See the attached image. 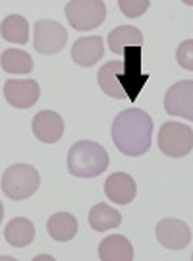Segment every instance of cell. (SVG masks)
I'll use <instances>...</instances> for the list:
<instances>
[{"mask_svg":"<svg viewBox=\"0 0 193 261\" xmlns=\"http://www.w3.org/2000/svg\"><path fill=\"white\" fill-rule=\"evenodd\" d=\"M0 35L4 41L16 43V45H25L29 41V23L27 19L19 14H12L8 18L2 19L0 25Z\"/></svg>","mask_w":193,"mask_h":261,"instance_id":"obj_20","label":"cell"},{"mask_svg":"<svg viewBox=\"0 0 193 261\" xmlns=\"http://www.w3.org/2000/svg\"><path fill=\"white\" fill-rule=\"evenodd\" d=\"M41 97V87L35 80H8L4 84V99L16 109H31Z\"/></svg>","mask_w":193,"mask_h":261,"instance_id":"obj_10","label":"cell"},{"mask_svg":"<svg viewBox=\"0 0 193 261\" xmlns=\"http://www.w3.org/2000/svg\"><path fill=\"white\" fill-rule=\"evenodd\" d=\"M191 259H193V253H191Z\"/></svg>","mask_w":193,"mask_h":261,"instance_id":"obj_24","label":"cell"},{"mask_svg":"<svg viewBox=\"0 0 193 261\" xmlns=\"http://www.w3.org/2000/svg\"><path fill=\"white\" fill-rule=\"evenodd\" d=\"M176 60L184 70L193 72V39L180 43V47L176 50Z\"/></svg>","mask_w":193,"mask_h":261,"instance_id":"obj_23","label":"cell"},{"mask_svg":"<svg viewBox=\"0 0 193 261\" xmlns=\"http://www.w3.org/2000/svg\"><path fill=\"white\" fill-rule=\"evenodd\" d=\"M153 120L141 109L122 111L112 122V141L128 157L145 155L151 147Z\"/></svg>","mask_w":193,"mask_h":261,"instance_id":"obj_1","label":"cell"},{"mask_svg":"<svg viewBox=\"0 0 193 261\" xmlns=\"http://www.w3.org/2000/svg\"><path fill=\"white\" fill-rule=\"evenodd\" d=\"M99 259L101 261H131L133 259V246L126 236L112 234L106 236L99 246Z\"/></svg>","mask_w":193,"mask_h":261,"instance_id":"obj_15","label":"cell"},{"mask_svg":"<svg viewBox=\"0 0 193 261\" xmlns=\"http://www.w3.org/2000/svg\"><path fill=\"white\" fill-rule=\"evenodd\" d=\"M108 48L114 55L124 56L128 47H141L143 45V33L133 25H120L108 33Z\"/></svg>","mask_w":193,"mask_h":261,"instance_id":"obj_16","label":"cell"},{"mask_svg":"<svg viewBox=\"0 0 193 261\" xmlns=\"http://www.w3.org/2000/svg\"><path fill=\"white\" fill-rule=\"evenodd\" d=\"M48 236L56 242H70L77 234V219L70 213H54L46 223Z\"/></svg>","mask_w":193,"mask_h":261,"instance_id":"obj_18","label":"cell"},{"mask_svg":"<svg viewBox=\"0 0 193 261\" xmlns=\"http://www.w3.org/2000/svg\"><path fill=\"white\" fill-rule=\"evenodd\" d=\"M104 194L116 205H128L137 196L135 180L126 172H114L104 182Z\"/></svg>","mask_w":193,"mask_h":261,"instance_id":"obj_12","label":"cell"},{"mask_svg":"<svg viewBox=\"0 0 193 261\" xmlns=\"http://www.w3.org/2000/svg\"><path fill=\"white\" fill-rule=\"evenodd\" d=\"M122 223V215L118 209H112L108 203H97L89 211V224H91L93 230L97 232H104V230H111L116 228Z\"/></svg>","mask_w":193,"mask_h":261,"instance_id":"obj_19","label":"cell"},{"mask_svg":"<svg viewBox=\"0 0 193 261\" xmlns=\"http://www.w3.org/2000/svg\"><path fill=\"white\" fill-rule=\"evenodd\" d=\"M102 55H104V43L99 35L77 39L72 47V60L83 68L95 66L102 58Z\"/></svg>","mask_w":193,"mask_h":261,"instance_id":"obj_13","label":"cell"},{"mask_svg":"<svg viewBox=\"0 0 193 261\" xmlns=\"http://www.w3.org/2000/svg\"><path fill=\"white\" fill-rule=\"evenodd\" d=\"M68 31L54 19H39L33 28V47L39 55H56L66 47Z\"/></svg>","mask_w":193,"mask_h":261,"instance_id":"obj_6","label":"cell"},{"mask_svg":"<svg viewBox=\"0 0 193 261\" xmlns=\"http://www.w3.org/2000/svg\"><path fill=\"white\" fill-rule=\"evenodd\" d=\"M124 70V60H111L102 66L97 74L99 87L104 95H108L112 99H126L128 95L124 91V87L120 84V74Z\"/></svg>","mask_w":193,"mask_h":261,"instance_id":"obj_14","label":"cell"},{"mask_svg":"<svg viewBox=\"0 0 193 261\" xmlns=\"http://www.w3.org/2000/svg\"><path fill=\"white\" fill-rule=\"evenodd\" d=\"M41 184V176H39V170L31 165H12L2 172V194L14 199V201H21V199H27L39 190Z\"/></svg>","mask_w":193,"mask_h":261,"instance_id":"obj_3","label":"cell"},{"mask_svg":"<svg viewBox=\"0 0 193 261\" xmlns=\"http://www.w3.org/2000/svg\"><path fill=\"white\" fill-rule=\"evenodd\" d=\"M158 149L166 157H185L193 149V130L182 122H164L158 132Z\"/></svg>","mask_w":193,"mask_h":261,"instance_id":"obj_5","label":"cell"},{"mask_svg":"<svg viewBox=\"0 0 193 261\" xmlns=\"http://www.w3.org/2000/svg\"><path fill=\"white\" fill-rule=\"evenodd\" d=\"M33 136L43 143H56L64 136V120L54 111H41L31 122Z\"/></svg>","mask_w":193,"mask_h":261,"instance_id":"obj_11","label":"cell"},{"mask_svg":"<svg viewBox=\"0 0 193 261\" xmlns=\"http://www.w3.org/2000/svg\"><path fill=\"white\" fill-rule=\"evenodd\" d=\"M118 6L124 16H128V18H139V16H143L149 10L151 2L149 0H118Z\"/></svg>","mask_w":193,"mask_h":261,"instance_id":"obj_22","label":"cell"},{"mask_svg":"<svg viewBox=\"0 0 193 261\" xmlns=\"http://www.w3.org/2000/svg\"><path fill=\"white\" fill-rule=\"evenodd\" d=\"M70 25L77 31H91L106 18V4L102 0H72L64 8Z\"/></svg>","mask_w":193,"mask_h":261,"instance_id":"obj_4","label":"cell"},{"mask_svg":"<svg viewBox=\"0 0 193 261\" xmlns=\"http://www.w3.org/2000/svg\"><path fill=\"white\" fill-rule=\"evenodd\" d=\"M149 75L141 72V47H128L124 53V70L120 74V84L129 99H137Z\"/></svg>","mask_w":193,"mask_h":261,"instance_id":"obj_7","label":"cell"},{"mask_svg":"<svg viewBox=\"0 0 193 261\" xmlns=\"http://www.w3.org/2000/svg\"><path fill=\"white\" fill-rule=\"evenodd\" d=\"M108 168V153L101 143L81 140L68 151V170L75 178H95Z\"/></svg>","mask_w":193,"mask_h":261,"instance_id":"obj_2","label":"cell"},{"mask_svg":"<svg viewBox=\"0 0 193 261\" xmlns=\"http://www.w3.org/2000/svg\"><path fill=\"white\" fill-rule=\"evenodd\" d=\"M0 66H2V72H8V74H29L33 70V58L25 50L6 48L2 50Z\"/></svg>","mask_w":193,"mask_h":261,"instance_id":"obj_21","label":"cell"},{"mask_svg":"<svg viewBox=\"0 0 193 261\" xmlns=\"http://www.w3.org/2000/svg\"><path fill=\"white\" fill-rule=\"evenodd\" d=\"M4 238L12 248H25L33 242L35 238V226L29 219L23 217H16L6 224V230H4Z\"/></svg>","mask_w":193,"mask_h":261,"instance_id":"obj_17","label":"cell"},{"mask_svg":"<svg viewBox=\"0 0 193 261\" xmlns=\"http://www.w3.org/2000/svg\"><path fill=\"white\" fill-rule=\"evenodd\" d=\"M156 240L166 250H184L191 242V230L184 221L168 217L156 224Z\"/></svg>","mask_w":193,"mask_h":261,"instance_id":"obj_9","label":"cell"},{"mask_svg":"<svg viewBox=\"0 0 193 261\" xmlns=\"http://www.w3.org/2000/svg\"><path fill=\"white\" fill-rule=\"evenodd\" d=\"M164 111L170 116L193 120V80H182L170 85L164 95Z\"/></svg>","mask_w":193,"mask_h":261,"instance_id":"obj_8","label":"cell"}]
</instances>
